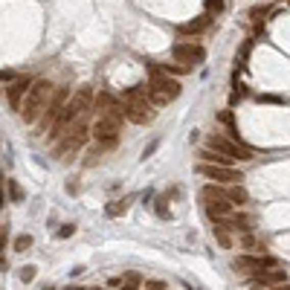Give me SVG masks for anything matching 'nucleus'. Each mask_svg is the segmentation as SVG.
Here are the masks:
<instances>
[{
  "label": "nucleus",
  "mask_w": 290,
  "mask_h": 290,
  "mask_svg": "<svg viewBox=\"0 0 290 290\" xmlns=\"http://www.w3.org/2000/svg\"><path fill=\"white\" fill-rule=\"evenodd\" d=\"M122 110H125V119L134 122V125H151L157 116V108L148 102V93H145V84H134L122 90Z\"/></svg>",
  "instance_id": "obj_1"
},
{
  "label": "nucleus",
  "mask_w": 290,
  "mask_h": 290,
  "mask_svg": "<svg viewBox=\"0 0 290 290\" xmlns=\"http://www.w3.org/2000/svg\"><path fill=\"white\" fill-rule=\"evenodd\" d=\"M53 90L55 84L50 82V79H35L32 82V87H29V93L23 96V102H20V119L27 122V125H38V119H41V113H44L46 102L53 99Z\"/></svg>",
  "instance_id": "obj_2"
},
{
  "label": "nucleus",
  "mask_w": 290,
  "mask_h": 290,
  "mask_svg": "<svg viewBox=\"0 0 290 290\" xmlns=\"http://www.w3.org/2000/svg\"><path fill=\"white\" fill-rule=\"evenodd\" d=\"M145 93H148V102H151L154 108H165V105H172L183 93V84L177 82L174 76H168L165 70L151 67V79L145 84Z\"/></svg>",
  "instance_id": "obj_3"
},
{
  "label": "nucleus",
  "mask_w": 290,
  "mask_h": 290,
  "mask_svg": "<svg viewBox=\"0 0 290 290\" xmlns=\"http://www.w3.org/2000/svg\"><path fill=\"white\" fill-rule=\"evenodd\" d=\"M87 139H90V125H87V122L72 125L70 131H67V134L55 142V157H58L61 163H70L72 157H76L84 145H87Z\"/></svg>",
  "instance_id": "obj_4"
},
{
  "label": "nucleus",
  "mask_w": 290,
  "mask_h": 290,
  "mask_svg": "<svg viewBox=\"0 0 290 290\" xmlns=\"http://www.w3.org/2000/svg\"><path fill=\"white\" fill-rule=\"evenodd\" d=\"M200 200H203V209H206L212 224H221V221H227L235 212V203L227 198V191L215 189V186H203L200 189Z\"/></svg>",
  "instance_id": "obj_5"
},
{
  "label": "nucleus",
  "mask_w": 290,
  "mask_h": 290,
  "mask_svg": "<svg viewBox=\"0 0 290 290\" xmlns=\"http://www.w3.org/2000/svg\"><path fill=\"white\" fill-rule=\"evenodd\" d=\"M119 134H122V119L119 116H108V113H96V119L90 122V136L108 151L116 148Z\"/></svg>",
  "instance_id": "obj_6"
},
{
  "label": "nucleus",
  "mask_w": 290,
  "mask_h": 290,
  "mask_svg": "<svg viewBox=\"0 0 290 290\" xmlns=\"http://www.w3.org/2000/svg\"><path fill=\"white\" fill-rule=\"evenodd\" d=\"M206 148H212V151H218V154L229 157V160H241V163H247V160H255L253 148H250V145H244L238 136L212 134V136H209V145H206Z\"/></svg>",
  "instance_id": "obj_7"
},
{
  "label": "nucleus",
  "mask_w": 290,
  "mask_h": 290,
  "mask_svg": "<svg viewBox=\"0 0 290 290\" xmlns=\"http://www.w3.org/2000/svg\"><path fill=\"white\" fill-rule=\"evenodd\" d=\"M172 58L191 72L195 67H200V64L206 61V50H203L198 41H177V44L172 46Z\"/></svg>",
  "instance_id": "obj_8"
},
{
  "label": "nucleus",
  "mask_w": 290,
  "mask_h": 290,
  "mask_svg": "<svg viewBox=\"0 0 290 290\" xmlns=\"http://www.w3.org/2000/svg\"><path fill=\"white\" fill-rule=\"evenodd\" d=\"M64 105H67V87H55L53 99L46 102L44 113L38 119V134H50V128H53V122L58 119V113L64 110Z\"/></svg>",
  "instance_id": "obj_9"
},
{
  "label": "nucleus",
  "mask_w": 290,
  "mask_h": 290,
  "mask_svg": "<svg viewBox=\"0 0 290 290\" xmlns=\"http://www.w3.org/2000/svg\"><path fill=\"white\" fill-rule=\"evenodd\" d=\"M198 172L206 177V180H215V183H227V186H232V183H241L244 180V174L238 172V168H232V165H218V163H200Z\"/></svg>",
  "instance_id": "obj_10"
},
{
  "label": "nucleus",
  "mask_w": 290,
  "mask_h": 290,
  "mask_svg": "<svg viewBox=\"0 0 290 290\" xmlns=\"http://www.w3.org/2000/svg\"><path fill=\"white\" fill-rule=\"evenodd\" d=\"M267 267H276V258H270V255H238L232 261L235 273H258L267 270Z\"/></svg>",
  "instance_id": "obj_11"
},
{
  "label": "nucleus",
  "mask_w": 290,
  "mask_h": 290,
  "mask_svg": "<svg viewBox=\"0 0 290 290\" xmlns=\"http://www.w3.org/2000/svg\"><path fill=\"white\" fill-rule=\"evenodd\" d=\"M32 82H35V79H29V76H20V79H15V82L9 84V90H6V99H9V108H12V110H20V102H23V96L29 93Z\"/></svg>",
  "instance_id": "obj_12"
},
{
  "label": "nucleus",
  "mask_w": 290,
  "mask_h": 290,
  "mask_svg": "<svg viewBox=\"0 0 290 290\" xmlns=\"http://www.w3.org/2000/svg\"><path fill=\"white\" fill-rule=\"evenodd\" d=\"M255 281H258V284H264V287H279V284H284V281H287V273L279 270V267H267V270H258V273H255Z\"/></svg>",
  "instance_id": "obj_13"
},
{
  "label": "nucleus",
  "mask_w": 290,
  "mask_h": 290,
  "mask_svg": "<svg viewBox=\"0 0 290 290\" xmlns=\"http://www.w3.org/2000/svg\"><path fill=\"white\" fill-rule=\"evenodd\" d=\"M209 27H212V15H206V12H203L200 18L189 20V23H183L177 32H180V35H200V32H206Z\"/></svg>",
  "instance_id": "obj_14"
},
{
  "label": "nucleus",
  "mask_w": 290,
  "mask_h": 290,
  "mask_svg": "<svg viewBox=\"0 0 290 290\" xmlns=\"http://www.w3.org/2000/svg\"><path fill=\"white\" fill-rule=\"evenodd\" d=\"M221 227H227V229H241V232H247L250 229V218L247 215H238V212H232V215L227 218V221H221Z\"/></svg>",
  "instance_id": "obj_15"
},
{
  "label": "nucleus",
  "mask_w": 290,
  "mask_h": 290,
  "mask_svg": "<svg viewBox=\"0 0 290 290\" xmlns=\"http://www.w3.org/2000/svg\"><path fill=\"white\" fill-rule=\"evenodd\" d=\"M227 198L232 200L235 206H244L247 200H250V195H247V189H244V186H241V183H232V186H229V189H227Z\"/></svg>",
  "instance_id": "obj_16"
},
{
  "label": "nucleus",
  "mask_w": 290,
  "mask_h": 290,
  "mask_svg": "<svg viewBox=\"0 0 290 290\" xmlns=\"http://www.w3.org/2000/svg\"><path fill=\"white\" fill-rule=\"evenodd\" d=\"M203 9H206V15H221L227 9V0H203Z\"/></svg>",
  "instance_id": "obj_17"
},
{
  "label": "nucleus",
  "mask_w": 290,
  "mask_h": 290,
  "mask_svg": "<svg viewBox=\"0 0 290 290\" xmlns=\"http://www.w3.org/2000/svg\"><path fill=\"white\" fill-rule=\"evenodd\" d=\"M110 218H119L128 212V200H113V203H108V209H105Z\"/></svg>",
  "instance_id": "obj_18"
},
{
  "label": "nucleus",
  "mask_w": 290,
  "mask_h": 290,
  "mask_svg": "<svg viewBox=\"0 0 290 290\" xmlns=\"http://www.w3.org/2000/svg\"><path fill=\"white\" fill-rule=\"evenodd\" d=\"M215 238H218V244L224 247V250H229V247H232V238H229L227 227H221V224H215Z\"/></svg>",
  "instance_id": "obj_19"
},
{
  "label": "nucleus",
  "mask_w": 290,
  "mask_h": 290,
  "mask_svg": "<svg viewBox=\"0 0 290 290\" xmlns=\"http://www.w3.org/2000/svg\"><path fill=\"white\" fill-rule=\"evenodd\" d=\"M32 247V235H18L15 238V253H27Z\"/></svg>",
  "instance_id": "obj_20"
},
{
  "label": "nucleus",
  "mask_w": 290,
  "mask_h": 290,
  "mask_svg": "<svg viewBox=\"0 0 290 290\" xmlns=\"http://www.w3.org/2000/svg\"><path fill=\"white\" fill-rule=\"evenodd\" d=\"M35 267H32V264H27V267H20V281H27V284H29V281H32V279H35Z\"/></svg>",
  "instance_id": "obj_21"
},
{
  "label": "nucleus",
  "mask_w": 290,
  "mask_h": 290,
  "mask_svg": "<svg viewBox=\"0 0 290 290\" xmlns=\"http://www.w3.org/2000/svg\"><path fill=\"white\" fill-rule=\"evenodd\" d=\"M264 15H267V6H253V9H250V18H253L255 23H261Z\"/></svg>",
  "instance_id": "obj_22"
},
{
  "label": "nucleus",
  "mask_w": 290,
  "mask_h": 290,
  "mask_svg": "<svg viewBox=\"0 0 290 290\" xmlns=\"http://www.w3.org/2000/svg\"><path fill=\"white\" fill-rule=\"evenodd\" d=\"M6 186H9V191H12V198L15 200H23V189H20L15 180H6Z\"/></svg>",
  "instance_id": "obj_23"
},
{
  "label": "nucleus",
  "mask_w": 290,
  "mask_h": 290,
  "mask_svg": "<svg viewBox=\"0 0 290 290\" xmlns=\"http://www.w3.org/2000/svg\"><path fill=\"white\" fill-rule=\"evenodd\" d=\"M72 232H76V227H72V224H64V227L58 229V238H70Z\"/></svg>",
  "instance_id": "obj_24"
},
{
  "label": "nucleus",
  "mask_w": 290,
  "mask_h": 290,
  "mask_svg": "<svg viewBox=\"0 0 290 290\" xmlns=\"http://www.w3.org/2000/svg\"><path fill=\"white\" fill-rule=\"evenodd\" d=\"M0 82H15V72L12 70H0Z\"/></svg>",
  "instance_id": "obj_25"
},
{
  "label": "nucleus",
  "mask_w": 290,
  "mask_h": 290,
  "mask_svg": "<svg viewBox=\"0 0 290 290\" xmlns=\"http://www.w3.org/2000/svg\"><path fill=\"white\" fill-rule=\"evenodd\" d=\"M67 191H70V195H79V183L70 180V183H67Z\"/></svg>",
  "instance_id": "obj_26"
},
{
  "label": "nucleus",
  "mask_w": 290,
  "mask_h": 290,
  "mask_svg": "<svg viewBox=\"0 0 290 290\" xmlns=\"http://www.w3.org/2000/svg\"><path fill=\"white\" fill-rule=\"evenodd\" d=\"M261 102H273V105H281L279 96H261Z\"/></svg>",
  "instance_id": "obj_27"
},
{
  "label": "nucleus",
  "mask_w": 290,
  "mask_h": 290,
  "mask_svg": "<svg viewBox=\"0 0 290 290\" xmlns=\"http://www.w3.org/2000/svg\"><path fill=\"white\" fill-rule=\"evenodd\" d=\"M250 290H267V287H264V284H258V281H255V284H253V287H250Z\"/></svg>",
  "instance_id": "obj_28"
},
{
  "label": "nucleus",
  "mask_w": 290,
  "mask_h": 290,
  "mask_svg": "<svg viewBox=\"0 0 290 290\" xmlns=\"http://www.w3.org/2000/svg\"><path fill=\"white\" fill-rule=\"evenodd\" d=\"M276 290H290V284H287V281H284V284H279V287H276Z\"/></svg>",
  "instance_id": "obj_29"
},
{
  "label": "nucleus",
  "mask_w": 290,
  "mask_h": 290,
  "mask_svg": "<svg viewBox=\"0 0 290 290\" xmlns=\"http://www.w3.org/2000/svg\"><path fill=\"white\" fill-rule=\"evenodd\" d=\"M3 247H6V235H0V250H3Z\"/></svg>",
  "instance_id": "obj_30"
},
{
  "label": "nucleus",
  "mask_w": 290,
  "mask_h": 290,
  "mask_svg": "<svg viewBox=\"0 0 290 290\" xmlns=\"http://www.w3.org/2000/svg\"><path fill=\"white\" fill-rule=\"evenodd\" d=\"M0 206H3V189H0Z\"/></svg>",
  "instance_id": "obj_31"
},
{
  "label": "nucleus",
  "mask_w": 290,
  "mask_h": 290,
  "mask_svg": "<svg viewBox=\"0 0 290 290\" xmlns=\"http://www.w3.org/2000/svg\"><path fill=\"white\" fill-rule=\"evenodd\" d=\"M287 3H290V0H287Z\"/></svg>",
  "instance_id": "obj_32"
}]
</instances>
